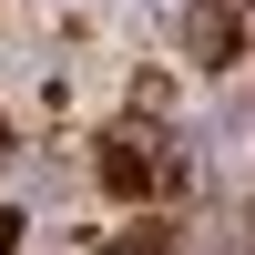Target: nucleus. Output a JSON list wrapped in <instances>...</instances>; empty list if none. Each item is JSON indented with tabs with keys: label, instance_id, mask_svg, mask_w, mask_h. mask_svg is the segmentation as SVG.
Masks as SVG:
<instances>
[{
	"label": "nucleus",
	"instance_id": "obj_2",
	"mask_svg": "<svg viewBox=\"0 0 255 255\" xmlns=\"http://www.w3.org/2000/svg\"><path fill=\"white\" fill-rule=\"evenodd\" d=\"M184 51H194V61H235V20H225V10H194Z\"/></svg>",
	"mask_w": 255,
	"mask_h": 255
},
{
	"label": "nucleus",
	"instance_id": "obj_1",
	"mask_svg": "<svg viewBox=\"0 0 255 255\" xmlns=\"http://www.w3.org/2000/svg\"><path fill=\"white\" fill-rule=\"evenodd\" d=\"M102 174H113V194H153V143H143V133H113V143H102Z\"/></svg>",
	"mask_w": 255,
	"mask_h": 255
},
{
	"label": "nucleus",
	"instance_id": "obj_3",
	"mask_svg": "<svg viewBox=\"0 0 255 255\" xmlns=\"http://www.w3.org/2000/svg\"><path fill=\"white\" fill-rule=\"evenodd\" d=\"M10 235H20V225H10V215H0V255H10Z\"/></svg>",
	"mask_w": 255,
	"mask_h": 255
}]
</instances>
